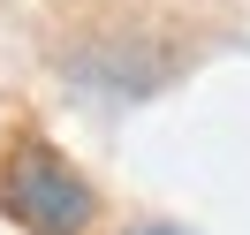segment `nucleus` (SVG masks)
Instances as JSON below:
<instances>
[{
    "label": "nucleus",
    "instance_id": "obj_1",
    "mask_svg": "<svg viewBox=\"0 0 250 235\" xmlns=\"http://www.w3.org/2000/svg\"><path fill=\"white\" fill-rule=\"evenodd\" d=\"M0 213L23 235H83L99 220V190L53 152L46 137H23L0 167Z\"/></svg>",
    "mask_w": 250,
    "mask_h": 235
},
{
    "label": "nucleus",
    "instance_id": "obj_2",
    "mask_svg": "<svg viewBox=\"0 0 250 235\" xmlns=\"http://www.w3.org/2000/svg\"><path fill=\"white\" fill-rule=\"evenodd\" d=\"M129 235H189V228H182V220H137Z\"/></svg>",
    "mask_w": 250,
    "mask_h": 235
}]
</instances>
